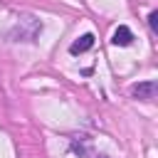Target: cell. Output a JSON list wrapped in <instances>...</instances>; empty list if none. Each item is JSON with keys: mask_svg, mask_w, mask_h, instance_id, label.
Listing matches in <instances>:
<instances>
[{"mask_svg": "<svg viewBox=\"0 0 158 158\" xmlns=\"http://www.w3.org/2000/svg\"><path fill=\"white\" fill-rule=\"evenodd\" d=\"M91 47H94V35L86 32V35H81L77 42L69 44V52H72V54H81V52H86V49H91Z\"/></svg>", "mask_w": 158, "mask_h": 158, "instance_id": "3957f363", "label": "cell"}, {"mask_svg": "<svg viewBox=\"0 0 158 158\" xmlns=\"http://www.w3.org/2000/svg\"><path fill=\"white\" fill-rule=\"evenodd\" d=\"M156 91H158V84L151 79V81H141V84H136L133 89H131V94L136 96V99H143V101H151V99H156Z\"/></svg>", "mask_w": 158, "mask_h": 158, "instance_id": "6da1fadb", "label": "cell"}, {"mask_svg": "<svg viewBox=\"0 0 158 158\" xmlns=\"http://www.w3.org/2000/svg\"><path fill=\"white\" fill-rule=\"evenodd\" d=\"M148 25H151L153 32H158V10H153V12L148 15Z\"/></svg>", "mask_w": 158, "mask_h": 158, "instance_id": "277c9868", "label": "cell"}, {"mask_svg": "<svg viewBox=\"0 0 158 158\" xmlns=\"http://www.w3.org/2000/svg\"><path fill=\"white\" fill-rule=\"evenodd\" d=\"M111 42H114L116 47H126V44L133 42V32H131L126 25H118V27L114 30V35H111Z\"/></svg>", "mask_w": 158, "mask_h": 158, "instance_id": "7a4b0ae2", "label": "cell"}, {"mask_svg": "<svg viewBox=\"0 0 158 158\" xmlns=\"http://www.w3.org/2000/svg\"><path fill=\"white\" fill-rule=\"evenodd\" d=\"M99 158H106V156H99Z\"/></svg>", "mask_w": 158, "mask_h": 158, "instance_id": "5b68a950", "label": "cell"}]
</instances>
